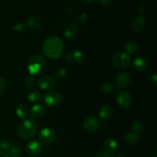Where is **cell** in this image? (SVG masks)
Wrapping results in <instances>:
<instances>
[{
	"mask_svg": "<svg viewBox=\"0 0 157 157\" xmlns=\"http://www.w3.org/2000/svg\"><path fill=\"white\" fill-rule=\"evenodd\" d=\"M28 27L32 30H38L42 27V21L36 15H32L26 21Z\"/></svg>",
	"mask_w": 157,
	"mask_h": 157,
	"instance_id": "16",
	"label": "cell"
},
{
	"mask_svg": "<svg viewBox=\"0 0 157 157\" xmlns=\"http://www.w3.org/2000/svg\"><path fill=\"white\" fill-rule=\"evenodd\" d=\"M125 140L127 144H130V145H134V144H137L138 141H139L140 136L135 134L133 132L129 131L126 133Z\"/></svg>",
	"mask_w": 157,
	"mask_h": 157,
	"instance_id": "25",
	"label": "cell"
},
{
	"mask_svg": "<svg viewBox=\"0 0 157 157\" xmlns=\"http://www.w3.org/2000/svg\"><path fill=\"white\" fill-rule=\"evenodd\" d=\"M146 6L145 3L144 2V1H139L137 3V10L139 11L140 12H144V11L145 10Z\"/></svg>",
	"mask_w": 157,
	"mask_h": 157,
	"instance_id": "33",
	"label": "cell"
},
{
	"mask_svg": "<svg viewBox=\"0 0 157 157\" xmlns=\"http://www.w3.org/2000/svg\"><path fill=\"white\" fill-rule=\"evenodd\" d=\"M24 84L27 88H32L35 85V79L33 76L27 77L25 79Z\"/></svg>",
	"mask_w": 157,
	"mask_h": 157,
	"instance_id": "30",
	"label": "cell"
},
{
	"mask_svg": "<svg viewBox=\"0 0 157 157\" xmlns=\"http://www.w3.org/2000/svg\"><path fill=\"white\" fill-rule=\"evenodd\" d=\"M112 63L113 65L118 69L127 68L131 63V58L130 55L126 52H117L113 56Z\"/></svg>",
	"mask_w": 157,
	"mask_h": 157,
	"instance_id": "4",
	"label": "cell"
},
{
	"mask_svg": "<svg viewBox=\"0 0 157 157\" xmlns=\"http://www.w3.org/2000/svg\"><path fill=\"white\" fill-rule=\"evenodd\" d=\"M100 127V121L95 117L90 116L86 118L83 123L84 130L87 133H94L97 131Z\"/></svg>",
	"mask_w": 157,
	"mask_h": 157,
	"instance_id": "9",
	"label": "cell"
},
{
	"mask_svg": "<svg viewBox=\"0 0 157 157\" xmlns=\"http://www.w3.org/2000/svg\"><path fill=\"white\" fill-rule=\"evenodd\" d=\"M38 87L42 90H51L55 87V80L54 79L53 77L44 75L38 79Z\"/></svg>",
	"mask_w": 157,
	"mask_h": 157,
	"instance_id": "12",
	"label": "cell"
},
{
	"mask_svg": "<svg viewBox=\"0 0 157 157\" xmlns=\"http://www.w3.org/2000/svg\"><path fill=\"white\" fill-rule=\"evenodd\" d=\"M104 148L107 153L112 156V154L116 153L117 150L118 148V144L116 140L113 139V138H109V139H107L104 141Z\"/></svg>",
	"mask_w": 157,
	"mask_h": 157,
	"instance_id": "18",
	"label": "cell"
},
{
	"mask_svg": "<svg viewBox=\"0 0 157 157\" xmlns=\"http://www.w3.org/2000/svg\"><path fill=\"white\" fill-rule=\"evenodd\" d=\"M66 75H67V71L63 67H59L55 71L53 78L55 80H58V81H61L65 78Z\"/></svg>",
	"mask_w": 157,
	"mask_h": 157,
	"instance_id": "26",
	"label": "cell"
},
{
	"mask_svg": "<svg viewBox=\"0 0 157 157\" xmlns=\"http://www.w3.org/2000/svg\"><path fill=\"white\" fill-rule=\"evenodd\" d=\"M146 23H147L146 17L144 15H140L133 20L131 25V28L134 32H140L145 27Z\"/></svg>",
	"mask_w": 157,
	"mask_h": 157,
	"instance_id": "17",
	"label": "cell"
},
{
	"mask_svg": "<svg viewBox=\"0 0 157 157\" xmlns=\"http://www.w3.org/2000/svg\"><path fill=\"white\" fill-rule=\"evenodd\" d=\"M46 61L40 54L34 55L28 62V71L32 76H39L44 71Z\"/></svg>",
	"mask_w": 157,
	"mask_h": 157,
	"instance_id": "2",
	"label": "cell"
},
{
	"mask_svg": "<svg viewBox=\"0 0 157 157\" xmlns=\"http://www.w3.org/2000/svg\"><path fill=\"white\" fill-rule=\"evenodd\" d=\"M138 48H139V44L136 42L135 40H130L127 41L125 44L124 49L128 55H133L137 52Z\"/></svg>",
	"mask_w": 157,
	"mask_h": 157,
	"instance_id": "20",
	"label": "cell"
},
{
	"mask_svg": "<svg viewBox=\"0 0 157 157\" xmlns=\"http://www.w3.org/2000/svg\"><path fill=\"white\" fill-rule=\"evenodd\" d=\"M132 81L131 75L128 72H121L116 77V84L120 88H125L130 84Z\"/></svg>",
	"mask_w": 157,
	"mask_h": 157,
	"instance_id": "11",
	"label": "cell"
},
{
	"mask_svg": "<svg viewBox=\"0 0 157 157\" xmlns=\"http://www.w3.org/2000/svg\"><path fill=\"white\" fill-rule=\"evenodd\" d=\"M65 59L68 63L72 64H79L84 61V55L80 51L72 50L65 55Z\"/></svg>",
	"mask_w": 157,
	"mask_h": 157,
	"instance_id": "10",
	"label": "cell"
},
{
	"mask_svg": "<svg viewBox=\"0 0 157 157\" xmlns=\"http://www.w3.org/2000/svg\"><path fill=\"white\" fill-rule=\"evenodd\" d=\"M117 102L123 109H127L132 104V97L127 90H121L117 94Z\"/></svg>",
	"mask_w": 157,
	"mask_h": 157,
	"instance_id": "8",
	"label": "cell"
},
{
	"mask_svg": "<svg viewBox=\"0 0 157 157\" xmlns=\"http://www.w3.org/2000/svg\"><path fill=\"white\" fill-rule=\"evenodd\" d=\"M133 67L138 71H145L149 67V61L144 56H138L133 60Z\"/></svg>",
	"mask_w": 157,
	"mask_h": 157,
	"instance_id": "14",
	"label": "cell"
},
{
	"mask_svg": "<svg viewBox=\"0 0 157 157\" xmlns=\"http://www.w3.org/2000/svg\"><path fill=\"white\" fill-rule=\"evenodd\" d=\"M114 84L111 82H104L100 87V90L104 94H110L114 91Z\"/></svg>",
	"mask_w": 157,
	"mask_h": 157,
	"instance_id": "23",
	"label": "cell"
},
{
	"mask_svg": "<svg viewBox=\"0 0 157 157\" xmlns=\"http://www.w3.org/2000/svg\"><path fill=\"white\" fill-rule=\"evenodd\" d=\"M57 133L50 127H44L38 132V138L40 140L45 144H52L57 140Z\"/></svg>",
	"mask_w": 157,
	"mask_h": 157,
	"instance_id": "5",
	"label": "cell"
},
{
	"mask_svg": "<svg viewBox=\"0 0 157 157\" xmlns=\"http://www.w3.org/2000/svg\"><path fill=\"white\" fill-rule=\"evenodd\" d=\"M6 88V81L3 78L0 77V96L4 94Z\"/></svg>",
	"mask_w": 157,
	"mask_h": 157,
	"instance_id": "31",
	"label": "cell"
},
{
	"mask_svg": "<svg viewBox=\"0 0 157 157\" xmlns=\"http://www.w3.org/2000/svg\"><path fill=\"white\" fill-rule=\"evenodd\" d=\"M115 157H126V156H115Z\"/></svg>",
	"mask_w": 157,
	"mask_h": 157,
	"instance_id": "40",
	"label": "cell"
},
{
	"mask_svg": "<svg viewBox=\"0 0 157 157\" xmlns=\"http://www.w3.org/2000/svg\"><path fill=\"white\" fill-rule=\"evenodd\" d=\"M13 29L15 32H21L25 29V25L22 23H17L13 27Z\"/></svg>",
	"mask_w": 157,
	"mask_h": 157,
	"instance_id": "32",
	"label": "cell"
},
{
	"mask_svg": "<svg viewBox=\"0 0 157 157\" xmlns=\"http://www.w3.org/2000/svg\"><path fill=\"white\" fill-rule=\"evenodd\" d=\"M88 21V15L86 13H81L77 18V23L79 25H84Z\"/></svg>",
	"mask_w": 157,
	"mask_h": 157,
	"instance_id": "29",
	"label": "cell"
},
{
	"mask_svg": "<svg viewBox=\"0 0 157 157\" xmlns=\"http://www.w3.org/2000/svg\"><path fill=\"white\" fill-rule=\"evenodd\" d=\"M18 135L21 139H29L36 134L38 125L32 119H25L19 124L18 127Z\"/></svg>",
	"mask_w": 157,
	"mask_h": 157,
	"instance_id": "3",
	"label": "cell"
},
{
	"mask_svg": "<svg viewBox=\"0 0 157 157\" xmlns=\"http://www.w3.org/2000/svg\"><path fill=\"white\" fill-rule=\"evenodd\" d=\"M101 4L104 6H108L111 4L112 0H99Z\"/></svg>",
	"mask_w": 157,
	"mask_h": 157,
	"instance_id": "35",
	"label": "cell"
},
{
	"mask_svg": "<svg viewBox=\"0 0 157 157\" xmlns=\"http://www.w3.org/2000/svg\"><path fill=\"white\" fill-rule=\"evenodd\" d=\"M92 157H112V156L107 153V152H99V153L94 155Z\"/></svg>",
	"mask_w": 157,
	"mask_h": 157,
	"instance_id": "34",
	"label": "cell"
},
{
	"mask_svg": "<svg viewBox=\"0 0 157 157\" xmlns=\"http://www.w3.org/2000/svg\"><path fill=\"white\" fill-rule=\"evenodd\" d=\"M42 51L47 58L52 60L58 59L64 52V44L59 37L50 36L43 44Z\"/></svg>",
	"mask_w": 157,
	"mask_h": 157,
	"instance_id": "1",
	"label": "cell"
},
{
	"mask_svg": "<svg viewBox=\"0 0 157 157\" xmlns=\"http://www.w3.org/2000/svg\"><path fill=\"white\" fill-rule=\"evenodd\" d=\"M100 117L104 121H108L113 116V110L110 106L105 105L101 108L99 113Z\"/></svg>",
	"mask_w": 157,
	"mask_h": 157,
	"instance_id": "19",
	"label": "cell"
},
{
	"mask_svg": "<svg viewBox=\"0 0 157 157\" xmlns=\"http://www.w3.org/2000/svg\"><path fill=\"white\" fill-rule=\"evenodd\" d=\"M74 10H75V9H74V6L72 4L69 5V6L67 7V9H66V12H67L68 14L73 13Z\"/></svg>",
	"mask_w": 157,
	"mask_h": 157,
	"instance_id": "36",
	"label": "cell"
},
{
	"mask_svg": "<svg viewBox=\"0 0 157 157\" xmlns=\"http://www.w3.org/2000/svg\"><path fill=\"white\" fill-rule=\"evenodd\" d=\"M45 113V108L41 104H35L32 106L29 111V114L33 119H40Z\"/></svg>",
	"mask_w": 157,
	"mask_h": 157,
	"instance_id": "15",
	"label": "cell"
},
{
	"mask_svg": "<svg viewBox=\"0 0 157 157\" xmlns=\"http://www.w3.org/2000/svg\"><path fill=\"white\" fill-rule=\"evenodd\" d=\"M62 95L58 92L49 91L44 94V101L49 107H56L62 102Z\"/></svg>",
	"mask_w": 157,
	"mask_h": 157,
	"instance_id": "7",
	"label": "cell"
},
{
	"mask_svg": "<svg viewBox=\"0 0 157 157\" xmlns=\"http://www.w3.org/2000/svg\"><path fill=\"white\" fill-rule=\"evenodd\" d=\"M27 98L30 102L32 103H38L42 98L41 94L38 90H30L27 94Z\"/></svg>",
	"mask_w": 157,
	"mask_h": 157,
	"instance_id": "22",
	"label": "cell"
},
{
	"mask_svg": "<svg viewBox=\"0 0 157 157\" xmlns=\"http://www.w3.org/2000/svg\"><path fill=\"white\" fill-rule=\"evenodd\" d=\"M83 1L85 3H87V4H94V3H95L98 0H83Z\"/></svg>",
	"mask_w": 157,
	"mask_h": 157,
	"instance_id": "38",
	"label": "cell"
},
{
	"mask_svg": "<svg viewBox=\"0 0 157 157\" xmlns=\"http://www.w3.org/2000/svg\"><path fill=\"white\" fill-rule=\"evenodd\" d=\"M43 150V145L38 140H32L26 146V152L31 157H37L39 156Z\"/></svg>",
	"mask_w": 157,
	"mask_h": 157,
	"instance_id": "6",
	"label": "cell"
},
{
	"mask_svg": "<svg viewBox=\"0 0 157 157\" xmlns=\"http://www.w3.org/2000/svg\"><path fill=\"white\" fill-rule=\"evenodd\" d=\"M144 130V124L140 121H135L131 126V130L130 131L134 133L135 134L140 136Z\"/></svg>",
	"mask_w": 157,
	"mask_h": 157,
	"instance_id": "24",
	"label": "cell"
},
{
	"mask_svg": "<svg viewBox=\"0 0 157 157\" xmlns=\"http://www.w3.org/2000/svg\"><path fill=\"white\" fill-rule=\"evenodd\" d=\"M0 157H9V155L7 154L6 153L2 151H0Z\"/></svg>",
	"mask_w": 157,
	"mask_h": 157,
	"instance_id": "39",
	"label": "cell"
},
{
	"mask_svg": "<svg viewBox=\"0 0 157 157\" xmlns=\"http://www.w3.org/2000/svg\"><path fill=\"white\" fill-rule=\"evenodd\" d=\"M23 154V151L21 147H12V148L9 150V157H21Z\"/></svg>",
	"mask_w": 157,
	"mask_h": 157,
	"instance_id": "27",
	"label": "cell"
},
{
	"mask_svg": "<svg viewBox=\"0 0 157 157\" xmlns=\"http://www.w3.org/2000/svg\"><path fill=\"white\" fill-rule=\"evenodd\" d=\"M64 37L68 39H74L78 34V25L75 22H68L65 25L63 32Z\"/></svg>",
	"mask_w": 157,
	"mask_h": 157,
	"instance_id": "13",
	"label": "cell"
},
{
	"mask_svg": "<svg viewBox=\"0 0 157 157\" xmlns=\"http://www.w3.org/2000/svg\"><path fill=\"white\" fill-rule=\"evenodd\" d=\"M151 157H157L156 156H151Z\"/></svg>",
	"mask_w": 157,
	"mask_h": 157,
	"instance_id": "41",
	"label": "cell"
},
{
	"mask_svg": "<svg viewBox=\"0 0 157 157\" xmlns=\"http://www.w3.org/2000/svg\"><path fill=\"white\" fill-rule=\"evenodd\" d=\"M15 113H16L17 116L19 118H21V119H26L29 114V111L28 107H26L25 105H23V104H19V105L16 107Z\"/></svg>",
	"mask_w": 157,
	"mask_h": 157,
	"instance_id": "21",
	"label": "cell"
},
{
	"mask_svg": "<svg viewBox=\"0 0 157 157\" xmlns=\"http://www.w3.org/2000/svg\"><path fill=\"white\" fill-rule=\"evenodd\" d=\"M150 79H151V81H153L154 84H156V83L157 82V76L156 75H151V77H150Z\"/></svg>",
	"mask_w": 157,
	"mask_h": 157,
	"instance_id": "37",
	"label": "cell"
},
{
	"mask_svg": "<svg viewBox=\"0 0 157 157\" xmlns=\"http://www.w3.org/2000/svg\"><path fill=\"white\" fill-rule=\"evenodd\" d=\"M12 145L9 141H8L7 140H2L0 141V151L2 152H7L12 148Z\"/></svg>",
	"mask_w": 157,
	"mask_h": 157,
	"instance_id": "28",
	"label": "cell"
}]
</instances>
